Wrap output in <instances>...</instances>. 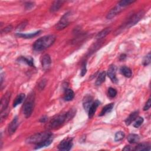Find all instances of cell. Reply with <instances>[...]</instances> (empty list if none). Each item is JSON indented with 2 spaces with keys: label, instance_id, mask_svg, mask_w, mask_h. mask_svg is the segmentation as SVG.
Returning <instances> with one entry per match:
<instances>
[{
  "label": "cell",
  "instance_id": "obj_33",
  "mask_svg": "<svg viewBox=\"0 0 151 151\" xmlns=\"http://www.w3.org/2000/svg\"><path fill=\"white\" fill-rule=\"evenodd\" d=\"M150 106H151V102H150V98H149V99H148V102H146L145 106L144 108V110L146 111V110H149V109H150Z\"/></svg>",
  "mask_w": 151,
  "mask_h": 151
},
{
  "label": "cell",
  "instance_id": "obj_22",
  "mask_svg": "<svg viewBox=\"0 0 151 151\" xmlns=\"http://www.w3.org/2000/svg\"><path fill=\"white\" fill-rule=\"evenodd\" d=\"M139 139H140L139 136L138 135L134 134H129L127 137V140L130 144L138 143L139 141Z\"/></svg>",
  "mask_w": 151,
  "mask_h": 151
},
{
  "label": "cell",
  "instance_id": "obj_1",
  "mask_svg": "<svg viewBox=\"0 0 151 151\" xmlns=\"http://www.w3.org/2000/svg\"><path fill=\"white\" fill-rule=\"evenodd\" d=\"M53 140V136L50 132H43L34 134L26 139V142L35 144V149H39L49 146Z\"/></svg>",
  "mask_w": 151,
  "mask_h": 151
},
{
  "label": "cell",
  "instance_id": "obj_29",
  "mask_svg": "<svg viewBox=\"0 0 151 151\" xmlns=\"http://www.w3.org/2000/svg\"><path fill=\"white\" fill-rule=\"evenodd\" d=\"M144 118H141V117H139L138 118H136V120L135 121V122L134 123V126L136 128H139L142 124H143L144 122Z\"/></svg>",
  "mask_w": 151,
  "mask_h": 151
},
{
  "label": "cell",
  "instance_id": "obj_38",
  "mask_svg": "<svg viewBox=\"0 0 151 151\" xmlns=\"http://www.w3.org/2000/svg\"><path fill=\"white\" fill-rule=\"evenodd\" d=\"M46 120H47V117H46V116H44V117H43V118L41 119L40 122H45Z\"/></svg>",
  "mask_w": 151,
  "mask_h": 151
},
{
  "label": "cell",
  "instance_id": "obj_25",
  "mask_svg": "<svg viewBox=\"0 0 151 151\" xmlns=\"http://www.w3.org/2000/svg\"><path fill=\"white\" fill-rule=\"evenodd\" d=\"M106 73L105 71H103L100 74H99L98 79L96 81V86H99L101 84H102L105 80Z\"/></svg>",
  "mask_w": 151,
  "mask_h": 151
},
{
  "label": "cell",
  "instance_id": "obj_8",
  "mask_svg": "<svg viewBox=\"0 0 151 151\" xmlns=\"http://www.w3.org/2000/svg\"><path fill=\"white\" fill-rule=\"evenodd\" d=\"M116 70L117 68L116 66L115 65H112L110 66L108 71V75L109 78L110 79L112 82L115 83H116L118 82V80L116 78Z\"/></svg>",
  "mask_w": 151,
  "mask_h": 151
},
{
  "label": "cell",
  "instance_id": "obj_3",
  "mask_svg": "<svg viewBox=\"0 0 151 151\" xmlns=\"http://www.w3.org/2000/svg\"><path fill=\"white\" fill-rule=\"evenodd\" d=\"M76 113L74 110H70L63 114H60L54 118L50 122V127L51 129H56L63 125L65 122L70 120L74 117Z\"/></svg>",
  "mask_w": 151,
  "mask_h": 151
},
{
  "label": "cell",
  "instance_id": "obj_24",
  "mask_svg": "<svg viewBox=\"0 0 151 151\" xmlns=\"http://www.w3.org/2000/svg\"><path fill=\"white\" fill-rule=\"evenodd\" d=\"M25 94L24 93H21L20 94H18V95L17 96V98H15V100L14 101V103H13V106L14 107H16L18 105L21 104L24 100L25 99Z\"/></svg>",
  "mask_w": 151,
  "mask_h": 151
},
{
  "label": "cell",
  "instance_id": "obj_5",
  "mask_svg": "<svg viewBox=\"0 0 151 151\" xmlns=\"http://www.w3.org/2000/svg\"><path fill=\"white\" fill-rule=\"evenodd\" d=\"M145 13L144 11H140L138 12V13L135 14L133 16H132V17L128 20V21L123 26V30L125 29V28H129L132 27V26L135 25L142 18H143L144 16Z\"/></svg>",
  "mask_w": 151,
  "mask_h": 151
},
{
  "label": "cell",
  "instance_id": "obj_7",
  "mask_svg": "<svg viewBox=\"0 0 151 151\" xmlns=\"http://www.w3.org/2000/svg\"><path fill=\"white\" fill-rule=\"evenodd\" d=\"M73 146V142L72 139L67 138L63 140L59 144L58 148L59 150L67 151L70 150Z\"/></svg>",
  "mask_w": 151,
  "mask_h": 151
},
{
  "label": "cell",
  "instance_id": "obj_32",
  "mask_svg": "<svg viewBox=\"0 0 151 151\" xmlns=\"http://www.w3.org/2000/svg\"><path fill=\"white\" fill-rule=\"evenodd\" d=\"M87 72V69H86V63L84 62L83 64H82V70L80 73L81 76H84L86 74Z\"/></svg>",
  "mask_w": 151,
  "mask_h": 151
},
{
  "label": "cell",
  "instance_id": "obj_28",
  "mask_svg": "<svg viewBox=\"0 0 151 151\" xmlns=\"http://www.w3.org/2000/svg\"><path fill=\"white\" fill-rule=\"evenodd\" d=\"M135 1H131V0H122V1H120L118 5L122 7V8H124L125 7L128 5H130L131 4H133L134 3H135Z\"/></svg>",
  "mask_w": 151,
  "mask_h": 151
},
{
  "label": "cell",
  "instance_id": "obj_37",
  "mask_svg": "<svg viewBox=\"0 0 151 151\" xmlns=\"http://www.w3.org/2000/svg\"><path fill=\"white\" fill-rule=\"evenodd\" d=\"M123 150H133V148H131L130 146H126L124 149H123Z\"/></svg>",
  "mask_w": 151,
  "mask_h": 151
},
{
  "label": "cell",
  "instance_id": "obj_17",
  "mask_svg": "<svg viewBox=\"0 0 151 151\" xmlns=\"http://www.w3.org/2000/svg\"><path fill=\"white\" fill-rule=\"evenodd\" d=\"M64 3L63 1H54L51 6L50 8V12L54 13L57 11H58L62 6L63 4Z\"/></svg>",
  "mask_w": 151,
  "mask_h": 151
},
{
  "label": "cell",
  "instance_id": "obj_13",
  "mask_svg": "<svg viewBox=\"0 0 151 151\" xmlns=\"http://www.w3.org/2000/svg\"><path fill=\"white\" fill-rule=\"evenodd\" d=\"M122 11V7H120L118 4L117 6L115 7L112 8L111 10L108 13L106 18L108 19H112L113 17H115L116 15H118Z\"/></svg>",
  "mask_w": 151,
  "mask_h": 151
},
{
  "label": "cell",
  "instance_id": "obj_18",
  "mask_svg": "<svg viewBox=\"0 0 151 151\" xmlns=\"http://www.w3.org/2000/svg\"><path fill=\"white\" fill-rule=\"evenodd\" d=\"M18 60L20 62H23L24 63L28 65H29L30 66H34V60L33 58H31V57H25L21 56L20 58H18Z\"/></svg>",
  "mask_w": 151,
  "mask_h": 151
},
{
  "label": "cell",
  "instance_id": "obj_23",
  "mask_svg": "<svg viewBox=\"0 0 151 151\" xmlns=\"http://www.w3.org/2000/svg\"><path fill=\"white\" fill-rule=\"evenodd\" d=\"M111 31V28H106L105 29L103 30L102 31H101L100 32H99L96 36V39H102L103 38L105 37L108 34H109L110 33V32Z\"/></svg>",
  "mask_w": 151,
  "mask_h": 151
},
{
  "label": "cell",
  "instance_id": "obj_9",
  "mask_svg": "<svg viewBox=\"0 0 151 151\" xmlns=\"http://www.w3.org/2000/svg\"><path fill=\"white\" fill-rule=\"evenodd\" d=\"M10 96L11 93L9 92H7L3 97L1 101V112H3L7 110L8 106L9 99H10Z\"/></svg>",
  "mask_w": 151,
  "mask_h": 151
},
{
  "label": "cell",
  "instance_id": "obj_21",
  "mask_svg": "<svg viewBox=\"0 0 151 151\" xmlns=\"http://www.w3.org/2000/svg\"><path fill=\"white\" fill-rule=\"evenodd\" d=\"M113 106H114V104L110 103V104H108V105H106L105 107H103V108L102 109V110L100 112V114L99 115V116H104L105 115H106V113L110 112L112 111V110L113 109Z\"/></svg>",
  "mask_w": 151,
  "mask_h": 151
},
{
  "label": "cell",
  "instance_id": "obj_30",
  "mask_svg": "<svg viewBox=\"0 0 151 151\" xmlns=\"http://www.w3.org/2000/svg\"><path fill=\"white\" fill-rule=\"evenodd\" d=\"M116 94H117V91L115 89L110 88L108 89V96L110 98H115L116 96Z\"/></svg>",
  "mask_w": 151,
  "mask_h": 151
},
{
  "label": "cell",
  "instance_id": "obj_26",
  "mask_svg": "<svg viewBox=\"0 0 151 151\" xmlns=\"http://www.w3.org/2000/svg\"><path fill=\"white\" fill-rule=\"evenodd\" d=\"M135 150H150V145L149 144H140L136 146Z\"/></svg>",
  "mask_w": 151,
  "mask_h": 151
},
{
  "label": "cell",
  "instance_id": "obj_11",
  "mask_svg": "<svg viewBox=\"0 0 151 151\" xmlns=\"http://www.w3.org/2000/svg\"><path fill=\"white\" fill-rule=\"evenodd\" d=\"M51 63V57L49 54H45L43 56L41 59V65L44 70H48L50 67Z\"/></svg>",
  "mask_w": 151,
  "mask_h": 151
},
{
  "label": "cell",
  "instance_id": "obj_35",
  "mask_svg": "<svg viewBox=\"0 0 151 151\" xmlns=\"http://www.w3.org/2000/svg\"><path fill=\"white\" fill-rule=\"evenodd\" d=\"M12 28H13V27H12L11 25H9V26H8L7 27H6L3 31H4V33H7V32L10 31L12 30ZM3 31H2V32H3Z\"/></svg>",
  "mask_w": 151,
  "mask_h": 151
},
{
  "label": "cell",
  "instance_id": "obj_12",
  "mask_svg": "<svg viewBox=\"0 0 151 151\" xmlns=\"http://www.w3.org/2000/svg\"><path fill=\"white\" fill-rule=\"evenodd\" d=\"M93 103V98L90 95H86L84 98L83 100V106L84 109L88 112Z\"/></svg>",
  "mask_w": 151,
  "mask_h": 151
},
{
  "label": "cell",
  "instance_id": "obj_20",
  "mask_svg": "<svg viewBox=\"0 0 151 151\" xmlns=\"http://www.w3.org/2000/svg\"><path fill=\"white\" fill-rule=\"evenodd\" d=\"M120 71L121 73L126 78H130L132 76V70H130V68L128 67H126V66H122V67L120 68Z\"/></svg>",
  "mask_w": 151,
  "mask_h": 151
},
{
  "label": "cell",
  "instance_id": "obj_15",
  "mask_svg": "<svg viewBox=\"0 0 151 151\" xmlns=\"http://www.w3.org/2000/svg\"><path fill=\"white\" fill-rule=\"evenodd\" d=\"M41 33L40 30H39L37 31H35L34 33H29V34H23V33H17L16 35L20 37L24 38V39H31V38L35 37L38 35H39Z\"/></svg>",
  "mask_w": 151,
  "mask_h": 151
},
{
  "label": "cell",
  "instance_id": "obj_19",
  "mask_svg": "<svg viewBox=\"0 0 151 151\" xmlns=\"http://www.w3.org/2000/svg\"><path fill=\"white\" fill-rule=\"evenodd\" d=\"M138 113H139L138 111H136V112L132 113L129 116V117L125 120L126 125H129L130 124H131V123L132 122H134L135 119H136V118L138 116Z\"/></svg>",
  "mask_w": 151,
  "mask_h": 151
},
{
  "label": "cell",
  "instance_id": "obj_2",
  "mask_svg": "<svg viewBox=\"0 0 151 151\" xmlns=\"http://www.w3.org/2000/svg\"><path fill=\"white\" fill-rule=\"evenodd\" d=\"M55 37L54 35H45L35 41L33 49L36 51H41L49 48L55 41Z\"/></svg>",
  "mask_w": 151,
  "mask_h": 151
},
{
  "label": "cell",
  "instance_id": "obj_36",
  "mask_svg": "<svg viewBox=\"0 0 151 151\" xmlns=\"http://www.w3.org/2000/svg\"><path fill=\"white\" fill-rule=\"evenodd\" d=\"M126 58V55L125 54H122L119 57V60L122 61V60H124Z\"/></svg>",
  "mask_w": 151,
  "mask_h": 151
},
{
  "label": "cell",
  "instance_id": "obj_6",
  "mask_svg": "<svg viewBox=\"0 0 151 151\" xmlns=\"http://www.w3.org/2000/svg\"><path fill=\"white\" fill-rule=\"evenodd\" d=\"M70 15V13H65L60 19V20L56 25V29L58 30H63L64 28L67 27L69 25V17Z\"/></svg>",
  "mask_w": 151,
  "mask_h": 151
},
{
  "label": "cell",
  "instance_id": "obj_10",
  "mask_svg": "<svg viewBox=\"0 0 151 151\" xmlns=\"http://www.w3.org/2000/svg\"><path fill=\"white\" fill-rule=\"evenodd\" d=\"M18 126V119L17 116H15L11 122L9 124L8 128V132L9 135H12L14 134Z\"/></svg>",
  "mask_w": 151,
  "mask_h": 151
},
{
  "label": "cell",
  "instance_id": "obj_34",
  "mask_svg": "<svg viewBox=\"0 0 151 151\" xmlns=\"http://www.w3.org/2000/svg\"><path fill=\"white\" fill-rule=\"evenodd\" d=\"M34 7V3L31 2H27L25 4V9H30Z\"/></svg>",
  "mask_w": 151,
  "mask_h": 151
},
{
  "label": "cell",
  "instance_id": "obj_16",
  "mask_svg": "<svg viewBox=\"0 0 151 151\" xmlns=\"http://www.w3.org/2000/svg\"><path fill=\"white\" fill-rule=\"evenodd\" d=\"M74 93L71 89H65L64 95V99L65 101H70L74 98Z\"/></svg>",
  "mask_w": 151,
  "mask_h": 151
},
{
  "label": "cell",
  "instance_id": "obj_14",
  "mask_svg": "<svg viewBox=\"0 0 151 151\" xmlns=\"http://www.w3.org/2000/svg\"><path fill=\"white\" fill-rule=\"evenodd\" d=\"M100 105V102L99 100H96V101H94L93 103H92V106H90L89 111H88V114H89V118H92L94 115V113H95L96 110H97V108Z\"/></svg>",
  "mask_w": 151,
  "mask_h": 151
},
{
  "label": "cell",
  "instance_id": "obj_4",
  "mask_svg": "<svg viewBox=\"0 0 151 151\" xmlns=\"http://www.w3.org/2000/svg\"><path fill=\"white\" fill-rule=\"evenodd\" d=\"M34 95L32 94L26 100L24 106V114L26 118H28L31 115L34 108Z\"/></svg>",
  "mask_w": 151,
  "mask_h": 151
},
{
  "label": "cell",
  "instance_id": "obj_31",
  "mask_svg": "<svg viewBox=\"0 0 151 151\" xmlns=\"http://www.w3.org/2000/svg\"><path fill=\"white\" fill-rule=\"evenodd\" d=\"M150 63V53H149L145 57L143 60V64L144 65L146 66L149 65Z\"/></svg>",
  "mask_w": 151,
  "mask_h": 151
},
{
  "label": "cell",
  "instance_id": "obj_27",
  "mask_svg": "<svg viewBox=\"0 0 151 151\" xmlns=\"http://www.w3.org/2000/svg\"><path fill=\"white\" fill-rule=\"evenodd\" d=\"M125 134L124 132L119 131V132H116V134H115V140L117 141V142L120 141L125 138Z\"/></svg>",
  "mask_w": 151,
  "mask_h": 151
}]
</instances>
